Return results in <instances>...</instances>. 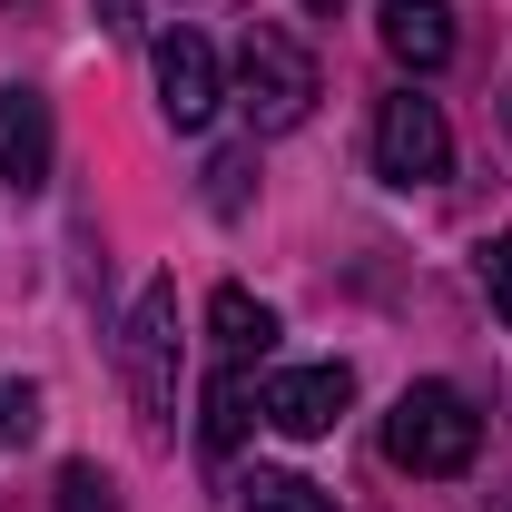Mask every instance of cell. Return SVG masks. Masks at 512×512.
Returning <instances> with one entry per match:
<instances>
[{
  "instance_id": "obj_1",
  "label": "cell",
  "mask_w": 512,
  "mask_h": 512,
  "mask_svg": "<svg viewBox=\"0 0 512 512\" xmlns=\"http://www.w3.org/2000/svg\"><path fill=\"white\" fill-rule=\"evenodd\" d=\"M316 99H325L316 50H306L296 30L256 20L247 40H237V109H247V128H256V138H286V128H306Z\"/></svg>"
},
{
  "instance_id": "obj_2",
  "label": "cell",
  "mask_w": 512,
  "mask_h": 512,
  "mask_svg": "<svg viewBox=\"0 0 512 512\" xmlns=\"http://www.w3.org/2000/svg\"><path fill=\"white\" fill-rule=\"evenodd\" d=\"M473 453H483V414H473L453 384H404V394H394V414H384V463H394V473L444 483Z\"/></svg>"
},
{
  "instance_id": "obj_3",
  "label": "cell",
  "mask_w": 512,
  "mask_h": 512,
  "mask_svg": "<svg viewBox=\"0 0 512 512\" xmlns=\"http://www.w3.org/2000/svg\"><path fill=\"white\" fill-rule=\"evenodd\" d=\"M119 365H128V404H138V424H148V434H168V414H178V365H188L178 286H168V276H148V286H138L128 335H119Z\"/></svg>"
},
{
  "instance_id": "obj_4",
  "label": "cell",
  "mask_w": 512,
  "mask_h": 512,
  "mask_svg": "<svg viewBox=\"0 0 512 512\" xmlns=\"http://www.w3.org/2000/svg\"><path fill=\"white\" fill-rule=\"evenodd\" d=\"M375 168L394 178V188H434L453 168V128H444V109L434 99H414V89H394L375 109Z\"/></svg>"
},
{
  "instance_id": "obj_5",
  "label": "cell",
  "mask_w": 512,
  "mask_h": 512,
  "mask_svg": "<svg viewBox=\"0 0 512 512\" xmlns=\"http://www.w3.org/2000/svg\"><path fill=\"white\" fill-rule=\"evenodd\" d=\"M148 69H158V109H168V128H207L217 119V99H227V79H217V50L197 40L188 20L178 30H158V50H148Z\"/></svg>"
},
{
  "instance_id": "obj_6",
  "label": "cell",
  "mask_w": 512,
  "mask_h": 512,
  "mask_svg": "<svg viewBox=\"0 0 512 512\" xmlns=\"http://www.w3.org/2000/svg\"><path fill=\"white\" fill-rule=\"evenodd\" d=\"M345 404H355V375L345 365H286V375H266V424L286 444H325L345 424Z\"/></svg>"
},
{
  "instance_id": "obj_7",
  "label": "cell",
  "mask_w": 512,
  "mask_h": 512,
  "mask_svg": "<svg viewBox=\"0 0 512 512\" xmlns=\"http://www.w3.org/2000/svg\"><path fill=\"white\" fill-rule=\"evenodd\" d=\"M50 158H60L50 99L10 79V89H0V178H10V188H50Z\"/></svg>"
},
{
  "instance_id": "obj_8",
  "label": "cell",
  "mask_w": 512,
  "mask_h": 512,
  "mask_svg": "<svg viewBox=\"0 0 512 512\" xmlns=\"http://www.w3.org/2000/svg\"><path fill=\"white\" fill-rule=\"evenodd\" d=\"M384 50H394V60L404 69H444L453 60V10L444 0H384Z\"/></svg>"
},
{
  "instance_id": "obj_9",
  "label": "cell",
  "mask_w": 512,
  "mask_h": 512,
  "mask_svg": "<svg viewBox=\"0 0 512 512\" xmlns=\"http://www.w3.org/2000/svg\"><path fill=\"white\" fill-rule=\"evenodd\" d=\"M247 424H266V384L227 355L217 384H207V453H237V444H247Z\"/></svg>"
},
{
  "instance_id": "obj_10",
  "label": "cell",
  "mask_w": 512,
  "mask_h": 512,
  "mask_svg": "<svg viewBox=\"0 0 512 512\" xmlns=\"http://www.w3.org/2000/svg\"><path fill=\"white\" fill-rule=\"evenodd\" d=\"M207 335H217V355H237V365H256V355L276 345V316L256 306L247 286H217V296H207Z\"/></svg>"
},
{
  "instance_id": "obj_11",
  "label": "cell",
  "mask_w": 512,
  "mask_h": 512,
  "mask_svg": "<svg viewBox=\"0 0 512 512\" xmlns=\"http://www.w3.org/2000/svg\"><path fill=\"white\" fill-rule=\"evenodd\" d=\"M237 503H247V512H335V493H316L306 473H276V463H256L247 483H237Z\"/></svg>"
},
{
  "instance_id": "obj_12",
  "label": "cell",
  "mask_w": 512,
  "mask_h": 512,
  "mask_svg": "<svg viewBox=\"0 0 512 512\" xmlns=\"http://www.w3.org/2000/svg\"><path fill=\"white\" fill-rule=\"evenodd\" d=\"M60 512H119V483L99 463H60Z\"/></svg>"
},
{
  "instance_id": "obj_13",
  "label": "cell",
  "mask_w": 512,
  "mask_h": 512,
  "mask_svg": "<svg viewBox=\"0 0 512 512\" xmlns=\"http://www.w3.org/2000/svg\"><path fill=\"white\" fill-rule=\"evenodd\" d=\"M30 434H40V384L0 375V444H30Z\"/></svg>"
},
{
  "instance_id": "obj_14",
  "label": "cell",
  "mask_w": 512,
  "mask_h": 512,
  "mask_svg": "<svg viewBox=\"0 0 512 512\" xmlns=\"http://www.w3.org/2000/svg\"><path fill=\"white\" fill-rule=\"evenodd\" d=\"M483 306H493V325H512V227L483 247Z\"/></svg>"
},
{
  "instance_id": "obj_15",
  "label": "cell",
  "mask_w": 512,
  "mask_h": 512,
  "mask_svg": "<svg viewBox=\"0 0 512 512\" xmlns=\"http://www.w3.org/2000/svg\"><path fill=\"white\" fill-rule=\"evenodd\" d=\"M247 158H217V168H207V207H217V217H237V207H247Z\"/></svg>"
},
{
  "instance_id": "obj_16",
  "label": "cell",
  "mask_w": 512,
  "mask_h": 512,
  "mask_svg": "<svg viewBox=\"0 0 512 512\" xmlns=\"http://www.w3.org/2000/svg\"><path fill=\"white\" fill-rule=\"evenodd\" d=\"M99 30H138V0H99Z\"/></svg>"
},
{
  "instance_id": "obj_17",
  "label": "cell",
  "mask_w": 512,
  "mask_h": 512,
  "mask_svg": "<svg viewBox=\"0 0 512 512\" xmlns=\"http://www.w3.org/2000/svg\"><path fill=\"white\" fill-rule=\"evenodd\" d=\"M306 10H345V0H306Z\"/></svg>"
},
{
  "instance_id": "obj_18",
  "label": "cell",
  "mask_w": 512,
  "mask_h": 512,
  "mask_svg": "<svg viewBox=\"0 0 512 512\" xmlns=\"http://www.w3.org/2000/svg\"><path fill=\"white\" fill-rule=\"evenodd\" d=\"M503 128H512V89H503Z\"/></svg>"
}]
</instances>
